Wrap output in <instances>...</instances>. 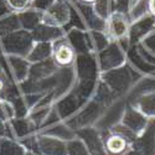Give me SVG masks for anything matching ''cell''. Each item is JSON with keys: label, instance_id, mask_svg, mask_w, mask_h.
Returning a JSON list of instances; mask_svg holds the SVG:
<instances>
[{"label": "cell", "instance_id": "obj_1", "mask_svg": "<svg viewBox=\"0 0 155 155\" xmlns=\"http://www.w3.org/2000/svg\"><path fill=\"white\" fill-rule=\"evenodd\" d=\"M106 30L110 40H125L130 32V22H129L125 14L120 11H113L106 20Z\"/></svg>", "mask_w": 155, "mask_h": 155}, {"label": "cell", "instance_id": "obj_2", "mask_svg": "<svg viewBox=\"0 0 155 155\" xmlns=\"http://www.w3.org/2000/svg\"><path fill=\"white\" fill-rule=\"evenodd\" d=\"M34 40L30 35H20V34H9L3 38V45L8 54L28 57L29 52L34 46Z\"/></svg>", "mask_w": 155, "mask_h": 155}, {"label": "cell", "instance_id": "obj_3", "mask_svg": "<svg viewBox=\"0 0 155 155\" xmlns=\"http://www.w3.org/2000/svg\"><path fill=\"white\" fill-rule=\"evenodd\" d=\"M37 151L41 155H68L67 141L48 134L36 135Z\"/></svg>", "mask_w": 155, "mask_h": 155}, {"label": "cell", "instance_id": "obj_4", "mask_svg": "<svg viewBox=\"0 0 155 155\" xmlns=\"http://www.w3.org/2000/svg\"><path fill=\"white\" fill-rule=\"evenodd\" d=\"M70 20V10L63 3H55L47 8L41 16V22L51 28H60Z\"/></svg>", "mask_w": 155, "mask_h": 155}, {"label": "cell", "instance_id": "obj_5", "mask_svg": "<svg viewBox=\"0 0 155 155\" xmlns=\"http://www.w3.org/2000/svg\"><path fill=\"white\" fill-rule=\"evenodd\" d=\"M130 147L143 155H155V119H150L145 130Z\"/></svg>", "mask_w": 155, "mask_h": 155}, {"label": "cell", "instance_id": "obj_6", "mask_svg": "<svg viewBox=\"0 0 155 155\" xmlns=\"http://www.w3.org/2000/svg\"><path fill=\"white\" fill-rule=\"evenodd\" d=\"M150 119L147 118L143 113H140L134 106L133 107H128L123 114V118L120 120L122 124L128 127L130 130L140 135L145 130V128L148 127Z\"/></svg>", "mask_w": 155, "mask_h": 155}, {"label": "cell", "instance_id": "obj_7", "mask_svg": "<svg viewBox=\"0 0 155 155\" xmlns=\"http://www.w3.org/2000/svg\"><path fill=\"white\" fill-rule=\"evenodd\" d=\"M76 60L74 48L66 41H54L52 61L57 67H68Z\"/></svg>", "mask_w": 155, "mask_h": 155}, {"label": "cell", "instance_id": "obj_8", "mask_svg": "<svg viewBox=\"0 0 155 155\" xmlns=\"http://www.w3.org/2000/svg\"><path fill=\"white\" fill-rule=\"evenodd\" d=\"M52 51H54V42H50V41L35 42L26 60L31 63H38V62L51 60L52 58Z\"/></svg>", "mask_w": 155, "mask_h": 155}, {"label": "cell", "instance_id": "obj_9", "mask_svg": "<svg viewBox=\"0 0 155 155\" xmlns=\"http://www.w3.org/2000/svg\"><path fill=\"white\" fill-rule=\"evenodd\" d=\"M103 143L107 155H124L130 149V144L123 137L112 132L107 138L103 139Z\"/></svg>", "mask_w": 155, "mask_h": 155}, {"label": "cell", "instance_id": "obj_10", "mask_svg": "<svg viewBox=\"0 0 155 155\" xmlns=\"http://www.w3.org/2000/svg\"><path fill=\"white\" fill-rule=\"evenodd\" d=\"M78 135L80 139L83 140V143L86 144L91 155H107L103 139H101L97 135V133H94L93 130H83L80 132Z\"/></svg>", "mask_w": 155, "mask_h": 155}, {"label": "cell", "instance_id": "obj_11", "mask_svg": "<svg viewBox=\"0 0 155 155\" xmlns=\"http://www.w3.org/2000/svg\"><path fill=\"white\" fill-rule=\"evenodd\" d=\"M28 148L9 138L0 139V155H28Z\"/></svg>", "mask_w": 155, "mask_h": 155}, {"label": "cell", "instance_id": "obj_12", "mask_svg": "<svg viewBox=\"0 0 155 155\" xmlns=\"http://www.w3.org/2000/svg\"><path fill=\"white\" fill-rule=\"evenodd\" d=\"M134 107L143 113L147 118L155 119V93H149L141 96L137 102Z\"/></svg>", "mask_w": 155, "mask_h": 155}, {"label": "cell", "instance_id": "obj_13", "mask_svg": "<svg viewBox=\"0 0 155 155\" xmlns=\"http://www.w3.org/2000/svg\"><path fill=\"white\" fill-rule=\"evenodd\" d=\"M67 149L68 155H91L86 144L83 143V140L80 138H74L67 141Z\"/></svg>", "mask_w": 155, "mask_h": 155}, {"label": "cell", "instance_id": "obj_14", "mask_svg": "<svg viewBox=\"0 0 155 155\" xmlns=\"http://www.w3.org/2000/svg\"><path fill=\"white\" fill-rule=\"evenodd\" d=\"M16 115L14 106L6 99H0V122H10Z\"/></svg>", "mask_w": 155, "mask_h": 155}, {"label": "cell", "instance_id": "obj_15", "mask_svg": "<svg viewBox=\"0 0 155 155\" xmlns=\"http://www.w3.org/2000/svg\"><path fill=\"white\" fill-rule=\"evenodd\" d=\"M94 14L103 21H106L113 11H110V0H97L93 4Z\"/></svg>", "mask_w": 155, "mask_h": 155}, {"label": "cell", "instance_id": "obj_16", "mask_svg": "<svg viewBox=\"0 0 155 155\" xmlns=\"http://www.w3.org/2000/svg\"><path fill=\"white\" fill-rule=\"evenodd\" d=\"M32 0H6L8 6L15 12H22L30 8Z\"/></svg>", "mask_w": 155, "mask_h": 155}, {"label": "cell", "instance_id": "obj_17", "mask_svg": "<svg viewBox=\"0 0 155 155\" xmlns=\"http://www.w3.org/2000/svg\"><path fill=\"white\" fill-rule=\"evenodd\" d=\"M148 11L151 16L155 18V0H148Z\"/></svg>", "mask_w": 155, "mask_h": 155}, {"label": "cell", "instance_id": "obj_18", "mask_svg": "<svg viewBox=\"0 0 155 155\" xmlns=\"http://www.w3.org/2000/svg\"><path fill=\"white\" fill-rule=\"evenodd\" d=\"M124 155H143V154H141L140 151H138V150H135L134 148H132V147H130V149H129Z\"/></svg>", "mask_w": 155, "mask_h": 155}, {"label": "cell", "instance_id": "obj_19", "mask_svg": "<svg viewBox=\"0 0 155 155\" xmlns=\"http://www.w3.org/2000/svg\"><path fill=\"white\" fill-rule=\"evenodd\" d=\"M81 3H83V4H87V5H93L97 0H80Z\"/></svg>", "mask_w": 155, "mask_h": 155}, {"label": "cell", "instance_id": "obj_20", "mask_svg": "<svg viewBox=\"0 0 155 155\" xmlns=\"http://www.w3.org/2000/svg\"><path fill=\"white\" fill-rule=\"evenodd\" d=\"M4 89H5V82H4L2 78H0V94L3 93Z\"/></svg>", "mask_w": 155, "mask_h": 155}, {"label": "cell", "instance_id": "obj_21", "mask_svg": "<svg viewBox=\"0 0 155 155\" xmlns=\"http://www.w3.org/2000/svg\"><path fill=\"white\" fill-rule=\"evenodd\" d=\"M4 135V123L0 122V137Z\"/></svg>", "mask_w": 155, "mask_h": 155}]
</instances>
